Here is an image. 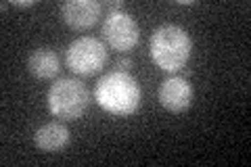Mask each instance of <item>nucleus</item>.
<instances>
[{"instance_id": "nucleus-4", "label": "nucleus", "mask_w": 251, "mask_h": 167, "mask_svg": "<svg viewBox=\"0 0 251 167\" xmlns=\"http://www.w3.org/2000/svg\"><path fill=\"white\" fill-rule=\"evenodd\" d=\"M107 59H109L107 46L92 36L75 38L67 46V52H65L67 67L72 69V73L80 77H92L100 73L107 65Z\"/></svg>"}, {"instance_id": "nucleus-9", "label": "nucleus", "mask_w": 251, "mask_h": 167, "mask_svg": "<svg viewBox=\"0 0 251 167\" xmlns=\"http://www.w3.org/2000/svg\"><path fill=\"white\" fill-rule=\"evenodd\" d=\"M29 73L38 79H54L61 73V59L52 48H36L27 57Z\"/></svg>"}, {"instance_id": "nucleus-10", "label": "nucleus", "mask_w": 251, "mask_h": 167, "mask_svg": "<svg viewBox=\"0 0 251 167\" xmlns=\"http://www.w3.org/2000/svg\"><path fill=\"white\" fill-rule=\"evenodd\" d=\"M115 71H130V67H132V59L130 57H120L115 63Z\"/></svg>"}, {"instance_id": "nucleus-1", "label": "nucleus", "mask_w": 251, "mask_h": 167, "mask_svg": "<svg viewBox=\"0 0 251 167\" xmlns=\"http://www.w3.org/2000/svg\"><path fill=\"white\" fill-rule=\"evenodd\" d=\"M94 100L100 109L115 117H130L140 105V86L128 71H111L99 79Z\"/></svg>"}, {"instance_id": "nucleus-11", "label": "nucleus", "mask_w": 251, "mask_h": 167, "mask_svg": "<svg viewBox=\"0 0 251 167\" xmlns=\"http://www.w3.org/2000/svg\"><path fill=\"white\" fill-rule=\"evenodd\" d=\"M34 0H25V2H13V6H19V9H27V6H34Z\"/></svg>"}, {"instance_id": "nucleus-6", "label": "nucleus", "mask_w": 251, "mask_h": 167, "mask_svg": "<svg viewBox=\"0 0 251 167\" xmlns=\"http://www.w3.org/2000/svg\"><path fill=\"white\" fill-rule=\"evenodd\" d=\"M193 86L180 75H170L159 86V105L170 113H184L193 102Z\"/></svg>"}, {"instance_id": "nucleus-3", "label": "nucleus", "mask_w": 251, "mask_h": 167, "mask_svg": "<svg viewBox=\"0 0 251 167\" xmlns=\"http://www.w3.org/2000/svg\"><path fill=\"white\" fill-rule=\"evenodd\" d=\"M46 102H49V111L59 121H75V119L84 117L86 109H88L90 92L82 79L61 77L50 86Z\"/></svg>"}, {"instance_id": "nucleus-8", "label": "nucleus", "mask_w": 251, "mask_h": 167, "mask_svg": "<svg viewBox=\"0 0 251 167\" xmlns=\"http://www.w3.org/2000/svg\"><path fill=\"white\" fill-rule=\"evenodd\" d=\"M34 142L44 153H61L69 144V130L63 121H49L36 130Z\"/></svg>"}, {"instance_id": "nucleus-5", "label": "nucleus", "mask_w": 251, "mask_h": 167, "mask_svg": "<svg viewBox=\"0 0 251 167\" xmlns=\"http://www.w3.org/2000/svg\"><path fill=\"white\" fill-rule=\"evenodd\" d=\"M100 34H103V40L109 44V48L117 52H130L138 44L140 27L130 13L111 11L103 21Z\"/></svg>"}, {"instance_id": "nucleus-7", "label": "nucleus", "mask_w": 251, "mask_h": 167, "mask_svg": "<svg viewBox=\"0 0 251 167\" xmlns=\"http://www.w3.org/2000/svg\"><path fill=\"white\" fill-rule=\"evenodd\" d=\"M61 17L72 29L88 31L100 17V2L97 0H67L61 4Z\"/></svg>"}, {"instance_id": "nucleus-2", "label": "nucleus", "mask_w": 251, "mask_h": 167, "mask_svg": "<svg viewBox=\"0 0 251 167\" xmlns=\"http://www.w3.org/2000/svg\"><path fill=\"white\" fill-rule=\"evenodd\" d=\"M149 48H151L153 63L161 71L178 73L182 67H186V63L193 54V40L186 34L184 27L166 23V25H159L151 34Z\"/></svg>"}]
</instances>
